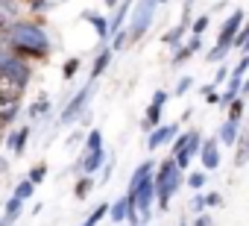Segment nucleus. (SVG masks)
<instances>
[{
  "instance_id": "nucleus-1",
  "label": "nucleus",
  "mask_w": 249,
  "mask_h": 226,
  "mask_svg": "<svg viewBox=\"0 0 249 226\" xmlns=\"http://www.w3.org/2000/svg\"><path fill=\"white\" fill-rule=\"evenodd\" d=\"M9 41H12L15 53H27V56H47V50H50V38L36 24H15L9 33Z\"/></svg>"
},
{
  "instance_id": "nucleus-2",
  "label": "nucleus",
  "mask_w": 249,
  "mask_h": 226,
  "mask_svg": "<svg viewBox=\"0 0 249 226\" xmlns=\"http://www.w3.org/2000/svg\"><path fill=\"white\" fill-rule=\"evenodd\" d=\"M182 185V168L176 165V159H167L159 165V173H156V197H159V206L167 208L170 197L179 191Z\"/></svg>"
},
{
  "instance_id": "nucleus-3",
  "label": "nucleus",
  "mask_w": 249,
  "mask_h": 226,
  "mask_svg": "<svg viewBox=\"0 0 249 226\" xmlns=\"http://www.w3.org/2000/svg\"><path fill=\"white\" fill-rule=\"evenodd\" d=\"M159 3H164V0H141V3L135 6V12H132V24H129V30H126L129 44H135V41L144 38V33H147L150 24H153V15H156V6H159Z\"/></svg>"
},
{
  "instance_id": "nucleus-4",
  "label": "nucleus",
  "mask_w": 249,
  "mask_h": 226,
  "mask_svg": "<svg viewBox=\"0 0 249 226\" xmlns=\"http://www.w3.org/2000/svg\"><path fill=\"white\" fill-rule=\"evenodd\" d=\"M0 76L21 91V88L30 82V68H27L21 59H15V56H0Z\"/></svg>"
},
{
  "instance_id": "nucleus-5",
  "label": "nucleus",
  "mask_w": 249,
  "mask_h": 226,
  "mask_svg": "<svg viewBox=\"0 0 249 226\" xmlns=\"http://www.w3.org/2000/svg\"><path fill=\"white\" fill-rule=\"evenodd\" d=\"M91 94H94V79H88V82H85V85H82V88L73 94V100H71V103L62 109V118H59V121H62V127H65V124H73V118H76L79 112L88 106Z\"/></svg>"
},
{
  "instance_id": "nucleus-6",
  "label": "nucleus",
  "mask_w": 249,
  "mask_h": 226,
  "mask_svg": "<svg viewBox=\"0 0 249 226\" xmlns=\"http://www.w3.org/2000/svg\"><path fill=\"white\" fill-rule=\"evenodd\" d=\"M240 115H243V100H234L229 106V118L220 127V141L223 144H234L237 141V127H240Z\"/></svg>"
},
{
  "instance_id": "nucleus-7",
  "label": "nucleus",
  "mask_w": 249,
  "mask_h": 226,
  "mask_svg": "<svg viewBox=\"0 0 249 226\" xmlns=\"http://www.w3.org/2000/svg\"><path fill=\"white\" fill-rule=\"evenodd\" d=\"M240 27H243V12H240V9H234V12H231V15H229L226 21H223V27H220V36H217V47L229 50Z\"/></svg>"
},
{
  "instance_id": "nucleus-8",
  "label": "nucleus",
  "mask_w": 249,
  "mask_h": 226,
  "mask_svg": "<svg viewBox=\"0 0 249 226\" xmlns=\"http://www.w3.org/2000/svg\"><path fill=\"white\" fill-rule=\"evenodd\" d=\"M129 197V194H126ZM135 203H138V211H141V217L147 220L150 217V208H153V200H156V176H150V179H144L141 182V188L135 191V197H132Z\"/></svg>"
},
{
  "instance_id": "nucleus-9",
  "label": "nucleus",
  "mask_w": 249,
  "mask_h": 226,
  "mask_svg": "<svg viewBox=\"0 0 249 226\" xmlns=\"http://www.w3.org/2000/svg\"><path fill=\"white\" fill-rule=\"evenodd\" d=\"M164 103H167V94L164 91H156V97H153V103L147 109V118H144V130L161 127V109H164Z\"/></svg>"
},
{
  "instance_id": "nucleus-10",
  "label": "nucleus",
  "mask_w": 249,
  "mask_h": 226,
  "mask_svg": "<svg viewBox=\"0 0 249 226\" xmlns=\"http://www.w3.org/2000/svg\"><path fill=\"white\" fill-rule=\"evenodd\" d=\"M199 147H202V144H199V132H196V130H191V132H188V144L173 156V159H176V165H179V168H188V165H191V159L199 153Z\"/></svg>"
},
{
  "instance_id": "nucleus-11",
  "label": "nucleus",
  "mask_w": 249,
  "mask_h": 226,
  "mask_svg": "<svg viewBox=\"0 0 249 226\" xmlns=\"http://www.w3.org/2000/svg\"><path fill=\"white\" fill-rule=\"evenodd\" d=\"M199 159H202V168H205V170L220 168V141H214V138L202 141V147H199Z\"/></svg>"
},
{
  "instance_id": "nucleus-12",
  "label": "nucleus",
  "mask_w": 249,
  "mask_h": 226,
  "mask_svg": "<svg viewBox=\"0 0 249 226\" xmlns=\"http://www.w3.org/2000/svg\"><path fill=\"white\" fill-rule=\"evenodd\" d=\"M173 135H176V127H164V124H161V127H156V130L150 132V138H147V150H159V147H161V144H167Z\"/></svg>"
},
{
  "instance_id": "nucleus-13",
  "label": "nucleus",
  "mask_w": 249,
  "mask_h": 226,
  "mask_svg": "<svg viewBox=\"0 0 249 226\" xmlns=\"http://www.w3.org/2000/svg\"><path fill=\"white\" fill-rule=\"evenodd\" d=\"M153 168H156V165H153V162H141V165H138V168H135V173H132V176H129V197H135V191H138V188H141V182H144V179H150V176H153Z\"/></svg>"
},
{
  "instance_id": "nucleus-14",
  "label": "nucleus",
  "mask_w": 249,
  "mask_h": 226,
  "mask_svg": "<svg viewBox=\"0 0 249 226\" xmlns=\"http://www.w3.org/2000/svg\"><path fill=\"white\" fill-rule=\"evenodd\" d=\"M188 21H191V3H185V15H182L179 27H173L170 33H164V44H176V41H182V36L188 33Z\"/></svg>"
},
{
  "instance_id": "nucleus-15",
  "label": "nucleus",
  "mask_w": 249,
  "mask_h": 226,
  "mask_svg": "<svg viewBox=\"0 0 249 226\" xmlns=\"http://www.w3.org/2000/svg\"><path fill=\"white\" fill-rule=\"evenodd\" d=\"M103 162H106V153L103 150H94V153H82V159H79V170H85V173H94L97 168H103Z\"/></svg>"
},
{
  "instance_id": "nucleus-16",
  "label": "nucleus",
  "mask_w": 249,
  "mask_h": 226,
  "mask_svg": "<svg viewBox=\"0 0 249 226\" xmlns=\"http://www.w3.org/2000/svg\"><path fill=\"white\" fill-rule=\"evenodd\" d=\"M132 3H135V0H120V3H117V12H114V18H111V24H108V36L120 33V27H123V21H126Z\"/></svg>"
},
{
  "instance_id": "nucleus-17",
  "label": "nucleus",
  "mask_w": 249,
  "mask_h": 226,
  "mask_svg": "<svg viewBox=\"0 0 249 226\" xmlns=\"http://www.w3.org/2000/svg\"><path fill=\"white\" fill-rule=\"evenodd\" d=\"M234 147H237V150H234V165L243 168V165L249 162V124H246V130L240 132V138H237Z\"/></svg>"
},
{
  "instance_id": "nucleus-18",
  "label": "nucleus",
  "mask_w": 249,
  "mask_h": 226,
  "mask_svg": "<svg viewBox=\"0 0 249 226\" xmlns=\"http://www.w3.org/2000/svg\"><path fill=\"white\" fill-rule=\"evenodd\" d=\"M199 44H202V36H194L185 47H176V53H173V59H170V62H173V65H182L188 56H194V53L199 50Z\"/></svg>"
},
{
  "instance_id": "nucleus-19",
  "label": "nucleus",
  "mask_w": 249,
  "mask_h": 226,
  "mask_svg": "<svg viewBox=\"0 0 249 226\" xmlns=\"http://www.w3.org/2000/svg\"><path fill=\"white\" fill-rule=\"evenodd\" d=\"M27 138H30V127L15 130V132L9 135V150H12L15 156H21V153H24V147H27Z\"/></svg>"
},
{
  "instance_id": "nucleus-20",
  "label": "nucleus",
  "mask_w": 249,
  "mask_h": 226,
  "mask_svg": "<svg viewBox=\"0 0 249 226\" xmlns=\"http://www.w3.org/2000/svg\"><path fill=\"white\" fill-rule=\"evenodd\" d=\"M108 62H111V50H108V47H103V50H100V56L94 59V68H91V79H94V82L103 76V71L108 68Z\"/></svg>"
},
{
  "instance_id": "nucleus-21",
  "label": "nucleus",
  "mask_w": 249,
  "mask_h": 226,
  "mask_svg": "<svg viewBox=\"0 0 249 226\" xmlns=\"http://www.w3.org/2000/svg\"><path fill=\"white\" fill-rule=\"evenodd\" d=\"M108 214H111V220H114V223H120V220H126V217H129V197H120L117 203H111Z\"/></svg>"
},
{
  "instance_id": "nucleus-22",
  "label": "nucleus",
  "mask_w": 249,
  "mask_h": 226,
  "mask_svg": "<svg viewBox=\"0 0 249 226\" xmlns=\"http://www.w3.org/2000/svg\"><path fill=\"white\" fill-rule=\"evenodd\" d=\"M85 21H88V24H94V30H97V36H100V38H108V21H106L103 15L85 12Z\"/></svg>"
},
{
  "instance_id": "nucleus-23",
  "label": "nucleus",
  "mask_w": 249,
  "mask_h": 226,
  "mask_svg": "<svg viewBox=\"0 0 249 226\" xmlns=\"http://www.w3.org/2000/svg\"><path fill=\"white\" fill-rule=\"evenodd\" d=\"M94 150H103V132L100 130H91L88 141H85V153H94Z\"/></svg>"
},
{
  "instance_id": "nucleus-24",
  "label": "nucleus",
  "mask_w": 249,
  "mask_h": 226,
  "mask_svg": "<svg viewBox=\"0 0 249 226\" xmlns=\"http://www.w3.org/2000/svg\"><path fill=\"white\" fill-rule=\"evenodd\" d=\"M106 211H108V203H103V206H97V208H94V211H91V214H88V217L82 220V226H97V223L103 220V214H106Z\"/></svg>"
},
{
  "instance_id": "nucleus-25",
  "label": "nucleus",
  "mask_w": 249,
  "mask_h": 226,
  "mask_svg": "<svg viewBox=\"0 0 249 226\" xmlns=\"http://www.w3.org/2000/svg\"><path fill=\"white\" fill-rule=\"evenodd\" d=\"M33 191H36V182L24 179V182H18V188H15V197H18V200H27V197H33Z\"/></svg>"
},
{
  "instance_id": "nucleus-26",
  "label": "nucleus",
  "mask_w": 249,
  "mask_h": 226,
  "mask_svg": "<svg viewBox=\"0 0 249 226\" xmlns=\"http://www.w3.org/2000/svg\"><path fill=\"white\" fill-rule=\"evenodd\" d=\"M91 188H94V182H91L88 176H85V179H79V182H76V191H73V194H76V200H85V197L91 194Z\"/></svg>"
},
{
  "instance_id": "nucleus-27",
  "label": "nucleus",
  "mask_w": 249,
  "mask_h": 226,
  "mask_svg": "<svg viewBox=\"0 0 249 226\" xmlns=\"http://www.w3.org/2000/svg\"><path fill=\"white\" fill-rule=\"evenodd\" d=\"M44 176H47V165H36L33 170H30V182H44Z\"/></svg>"
},
{
  "instance_id": "nucleus-28",
  "label": "nucleus",
  "mask_w": 249,
  "mask_h": 226,
  "mask_svg": "<svg viewBox=\"0 0 249 226\" xmlns=\"http://www.w3.org/2000/svg\"><path fill=\"white\" fill-rule=\"evenodd\" d=\"M191 30H194V36H205V30H208V15H202V18H196Z\"/></svg>"
},
{
  "instance_id": "nucleus-29",
  "label": "nucleus",
  "mask_w": 249,
  "mask_h": 226,
  "mask_svg": "<svg viewBox=\"0 0 249 226\" xmlns=\"http://www.w3.org/2000/svg\"><path fill=\"white\" fill-rule=\"evenodd\" d=\"M188 185H191L194 191H199V188L205 185V173H199V170H196V173H191V176H188Z\"/></svg>"
},
{
  "instance_id": "nucleus-30",
  "label": "nucleus",
  "mask_w": 249,
  "mask_h": 226,
  "mask_svg": "<svg viewBox=\"0 0 249 226\" xmlns=\"http://www.w3.org/2000/svg\"><path fill=\"white\" fill-rule=\"evenodd\" d=\"M246 38H249V24L237 30V36H234V41H231V47H243V41H246Z\"/></svg>"
},
{
  "instance_id": "nucleus-31",
  "label": "nucleus",
  "mask_w": 249,
  "mask_h": 226,
  "mask_svg": "<svg viewBox=\"0 0 249 226\" xmlns=\"http://www.w3.org/2000/svg\"><path fill=\"white\" fill-rule=\"evenodd\" d=\"M47 106H50L47 100H41V103H33V106H30V118H38V115H44V112H47Z\"/></svg>"
},
{
  "instance_id": "nucleus-32",
  "label": "nucleus",
  "mask_w": 249,
  "mask_h": 226,
  "mask_svg": "<svg viewBox=\"0 0 249 226\" xmlns=\"http://www.w3.org/2000/svg\"><path fill=\"white\" fill-rule=\"evenodd\" d=\"M76 71H79V59H68L65 62V79H71Z\"/></svg>"
},
{
  "instance_id": "nucleus-33",
  "label": "nucleus",
  "mask_w": 249,
  "mask_h": 226,
  "mask_svg": "<svg viewBox=\"0 0 249 226\" xmlns=\"http://www.w3.org/2000/svg\"><path fill=\"white\" fill-rule=\"evenodd\" d=\"M21 203H24V200H18V197H12V200L6 203V214H15V217H18V214H21Z\"/></svg>"
},
{
  "instance_id": "nucleus-34",
  "label": "nucleus",
  "mask_w": 249,
  "mask_h": 226,
  "mask_svg": "<svg viewBox=\"0 0 249 226\" xmlns=\"http://www.w3.org/2000/svg\"><path fill=\"white\" fill-rule=\"evenodd\" d=\"M246 71H249V56H243V59H240V62H237V68H234V71H231V74H234V76H240V79H243V74H246Z\"/></svg>"
},
{
  "instance_id": "nucleus-35",
  "label": "nucleus",
  "mask_w": 249,
  "mask_h": 226,
  "mask_svg": "<svg viewBox=\"0 0 249 226\" xmlns=\"http://www.w3.org/2000/svg\"><path fill=\"white\" fill-rule=\"evenodd\" d=\"M188 88H191V76H182V79L176 82V97H182Z\"/></svg>"
},
{
  "instance_id": "nucleus-36",
  "label": "nucleus",
  "mask_w": 249,
  "mask_h": 226,
  "mask_svg": "<svg viewBox=\"0 0 249 226\" xmlns=\"http://www.w3.org/2000/svg\"><path fill=\"white\" fill-rule=\"evenodd\" d=\"M229 74H231V71H229L226 65H220V68H217V74H214V85H220V82H223V79H226Z\"/></svg>"
},
{
  "instance_id": "nucleus-37",
  "label": "nucleus",
  "mask_w": 249,
  "mask_h": 226,
  "mask_svg": "<svg viewBox=\"0 0 249 226\" xmlns=\"http://www.w3.org/2000/svg\"><path fill=\"white\" fill-rule=\"evenodd\" d=\"M191 206H194V208H196V211H199V208H205V206H208V203H205V197H202V194H196V197H194V203H191Z\"/></svg>"
},
{
  "instance_id": "nucleus-38",
  "label": "nucleus",
  "mask_w": 249,
  "mask_h": 226,
  "mask_svg": "<svg viewBox=\"0 0 249 226\" xmlns=\"http://www.w3.org/2000/svg\"><path fill=\"white\" fill-rule=\"evenodd\" d=\"M191 226H211V217H208V214H202V217H196Z\"/></svg>"
},
{
  "instance_id": "nucleus-39",
  "label": "nucleus",
  "mask_w": 249,
  "mask_h": 226,
  "mask_svg": "<svg viewBox=\"0 0 249 226\" xmlns=\"http://www.w3.org/2000/svg\"><path fill=\"white\" fill-rule=\"evenodd\" d=\"M205 203H208V206H220V194H208Z\"/></svg>"
},
{
  "instance_id": "nucleus-40",
  "label": "nucleus",
  "mask_w": 249,
  "mask_h": 226,
  "mask_svg": "<svg viewBox=\"0 0 249 226\" xmlns=\"http://www.w3.org/2000/svg\"><path fill=\"white\" fill-rule=\"evenodd\" d=\"M15 223V214H6V217H0V226H12Z\"/></svg>"
},
{
  "instance_id": "nucleus-41",
  "label": "nucleus",
  "mask_w": 249,
  "mask_h": 226,
  "mask_svg": "<svg viewBox=\"0 0 249 226\" xmlns=\"http://www.w3.org/2000/svg\"><path fill=\"white\" fill-rule=\"evenodd\" d=\"M108 176H111V162H108V168H103V182H108Z\"/></svg>"
},
{
  "instance_id": "nucleus-42",
  "label": "nucleus",
  "mask_w": 249,
  "mask_h": 226,
  "mask_svg": "<svg viewBox=\"0 0 249 226\" xmlns=\"http://www.w3.org/2000/svg\"><path fill=\"white\" fill-rule=\"evenodd\" d=\"M44 3H47V0H30V6H33V9H41Z\"/></svg>"
},
{
  "instance_id": "nucleus-43",
  "label": "nucleus",
  "mask_w": 249,
  "mask_h": 226,
  "mask_svg": "<svg viewBox=\"0 0 249 226\" xmlns=\"http://www.w3.org/2000/svg\"><path fill=\"white\" fill-rule=\"evenodd\" d=\"M240 50H243V56H249V38L243 41V47H240Z\"/></svg>"
},
{
  "instance_id": "nucleus-44",
  "label": "nucleus",
  "mask_w": 249,
  "mask_h": 226,
  "mask_svg": "<svg viewBox=\"0 0 249 226\" xmlns=\"http://www.w3.org/2000/svg\"><path fill=\"white\" fill-rule=\"evenodd\" d=\"M240 91H243V94H249V79H246V82L240 85Z\"/></svg>"
},
{
  "instance_id": "nucleus-45",
  "label": "nucleus",
  "mask_w": 249,
  "mask_h": 226,
  "mask_svg": "<svg viewBox=\"0 0 249 226\" xmlns=\"http://www.w3.org/2000/svg\"><path fill=\"white\" fill-rule=\"evenodd\" d=\"M106 3H108V6H117V3H120V0H106Z\"/></svg>"
}]
</instances>
